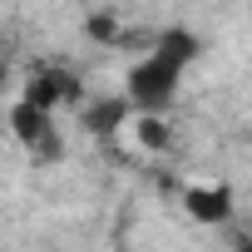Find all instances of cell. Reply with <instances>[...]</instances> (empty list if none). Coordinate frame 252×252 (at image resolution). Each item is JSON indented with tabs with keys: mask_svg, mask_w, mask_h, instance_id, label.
I'll return each mask as SVG.
<instances>
[{
	"mask_svg": "<svg viewBox=\"0 0 252 252\" xmlns=\"http://www.w3.org/2000/svg\"><path fill=\"white\" fill-rule=\"evenodd\" d=\"M193 60H198L193 30H158L124 74V99L134 104V114H168Z\"/></svg>",
	"mask_w": 252,
	"mask_h": 252,
	"instance_id": "obj_1",
	"label": "cell"
},
{
	"mask_svg": "<svg viewBox=\"0 0 252 252\" xmlns=\"http://www.w3.org/2000/svg\"><path fill=\"white\" fill-rule=\"evenodd\" d=\"M10 129H15V139H20L30 154H60L55 109H45V104H35V99H25V94H20V104L10 109Z\"/></svg>",
	"mask_w": 252,
	"mask_h": 252,
	"instance_id": "obj_2",
	"label": "cell"
},
{
	"mask_svg": "<svg viewBox=\"0 0 252 252\" xmlns=\"http://www.w3.org/2000/svg\"><path fill=\"white\" fill-rule=\"evenodd\" d=\"M25 99H35V104H45V109H74V104H84V84L69 74V69H40L30 84H25Z\"/></svg>",
	"mask_w": 252,
	"mask_h": 252,
	"instance_id": "obj_3",
	"label": "cell"
},
{
	"mask_svg": "<svg viewBox=\"0 0 252 252\" xmlns=\"http://www.w3.org/2000/svg\"><path fill=\"white\" fill-rule=\"evenodd\" d=\"M183 208H188L198 222H222V218L232 213V193H227L222 183H208V188L193 183V188L183 193Z\"/></svg>",
	"mask_w": 252,
	"mask_h": 252,
	"instance_id": "obj_4",
	"label": "cell"
}]
</instances>
